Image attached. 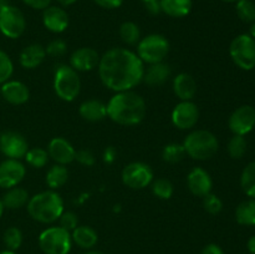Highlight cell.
Instances as JSON below:
<instances>
[{"mask_svg": "<svg viewBox=\"0 0 255 254\" xmlns=\"http://www.w3.org/2000/svg\"><path fill=\"white\" fill-rule=\"evenodd\" d=\"M46 50V55H50V56H54V57H59L65 55L67 50V45L64 40L61 39H56V40H52L51 42L47 44V46L45 47Z\"/></svg>", "mask_w": 255, "mask_h": 254, "instance_id": "cell-40", "label": "cell"}, {"mask_svg": "<svg viewBox=\"0 0 255 254\" xmlns=\"http://www.w3.org/2000/svg\"><path fill=\"white\" fill-rule=\"evenodd\" d=\"M97 67L102 84L115 92L129 91L143 80L144 64L137 54L125 47L105 52Z\"/></svg>", "mask_w": 255, "mask_h": 254, "instance_id": "cell-1", "label": "cell"}, {"mask_svg": "<svg viewBox=\"0 0 255 254\" xmlns=\"http://www.w3.org/2000/svg\"><path fill=\"white\" fill-rule=\"evenodd\" d=\"M106 106L107 117L121 126L141 124L147 112L143 97L132 90L116 92Z\"/></svg>", "mask_w": 255, "mask_h": 254, "instance_id": "cell-2", "label": "cell"}, {"mask_svg": "<svg viewBox=\"0 0 255 254\" xmlns=\"http://www.w3.org/2000/svg\"><path fill=\"white\" fill-rule=\"evenodd\" d=\"M241 186L247 196L255 199V161L247 164L242 172Z\"/></svg>", "mask_w": 255, "mask_h": 254, "instance_id": "cell-29", "label": "cell"}, {"mask_svg": "<svg viewBox=\"0 0 255 254\" xmlns=\"http://www.w3.org/2000/svg\"><path fill=\"white\" fill-rule=\"evenodd\" d=\"M169 76H171V67L162 61L148 65L147 70L144 69L143 81L149 86H161L168 80Z\"/></svg>", "mask_w": 255, "mask_h": 254, "instance_id": "cell-23", "label": "cell"}, {"mask_svg": "<svg viewBox=\"0 0 255 254\" xmlns=\"http://www.w3.org/2000/svg\"><path fill=\"white\" fill-rule=\"evenodd\" d=\"M249 35H251L252 37L255 40V21L252 22V26H251V30H249Z\"/></svg>", "mask_w": 255, "mask_h": 254, "instance_id": "cell-49", "label": "cell"}, {"mask_svg": "<svg viewBox=\"0 0 255 254\" xmlns=\"http://www.w3.org/2000/svg\"><path fill=\"white\" fill-rule=\"evenodd\" d=\"M85 254H105V253H102V252H99V251H89Z\"/></svg>", "mask_w": 255, "mask_h": 254, "instance_id": "cell-53", "label": "cell"}, {"mask_svg": "<svg viewBox=\"0 0 255 254\" xmlns=\"http://www.w3.org/2000/svg\"><path fill=\"white\" fill-rule=\"evenodd\" d=\"M42 24L49 31L54 34L64 32L69 26V14L65 9L55 5H50L46 9L42 10Z\"/></svg>", "mask_w": 255, "mask_h": 254, "instance_id": "cell-17", "label": "cell"}, {"mask_svg": "<svg viewBox=\"0 0 255 254\" xmlns=\"http://www.w3.org/2000/svg\"><path fill=\"white\" fill-rule=\"evenodd\" d=\"M29 151L27 139L20 132L4 131L0 133V152L6 158L21 159Z\"/></svg>", "mask_w": 255, "mask_h": 254, "instance_id": "cell-11", "label": "cell"}, {"mask_svg": "<svg viewBox=\"0 0 255 254\" xmlns=\"http://www.w3.org/2000/svg\"><path fill=\"white\" fill-rule=\"evenodd\" d=\"M247 247H248V251L251 254H255V236L251 237L247 243Z\"/></svg>", "mask_w": 255, "mask_h": 254, "instance_id": "cell-47", "label": "cell"}, {"mask_svg": "<svg viewBox=\"0 0 255 254\" xmlns=\"http://www.w3.org/2000/svg\"><path fill=\"white\" fill-rule=\"evenodd\" d=\"M59 221H60V227H62L64 229L69 231L70 233H71L77 226H79V218H77V214L71 211L62 212Z\"/></svg>", "mask_w": 255, "mask_h": 254, "instance_id": "cell-39", "label": "cell"}, {"mask_svg": "<svg viewBox=\"0 0 255 254\" xmlns=\"http://www.w3.org/2000/svg\"><path fill=\"white\" fill-rule=\"evenodd\" d=\"M247 139L244 136H239V134H234L231 138L228 143V153L232 158L239 159L246 154L247 152Z\"/></svg>", "mask_w": 255, "mask_h": 254, "instance_id": "cell-36", "label": "cell"}, {"mask_svg": "<svg viewBox=\"0 0 255 254\" xmlns=\"http://www.w3.org/2000/svg\"><path fill=\"white\" fill-rule=\"evenodd\" d=\"M12 72H14V64L10 59L9 55L5 51L0 50V85L10 80Z\"/></svg>", "mask_w": 255, "mask_h": 254, "instance_id": "cell-37", "label": "cell"}, {"mask_svg": "<svg viewBox=\"0 0 255 254\" xmlns=\"http://www.w3.org/2000/svg\"><path fill=\"white\" fill-rule=\"evenodd\" d=\"M187 186L192 194L202 197L209 194L213 188V181L208 172L202 167H194L187 176Z\"/></svg>", "mask_w": 255, "mask_h": 254, "instance_id": "cell-15", "label": "cell"}, {"mask_svg": "<svg viewBox=\"0 0 255 254\" xmlns=\"http://www.w3.org/2000/svg\"><path fill=\"white\" fill-rule=\"evenodd\" d=\"M173 91L181 101H192L197 94V82L192 75L181 72L173 79Z\"/></svg>", "mask_w": 255, "mask_h": 254, "instance_id": "cell-20", "label": "cell"}, {"mask_svg": "<svg viewBox=\"0 0 255 254\" xmlns=\"http://www.w3.org/2000/svg\"><path fill=\"white\" fill-rule=\"evenodd\" d=\"M169 51V42L163 35L149 34L137 44V56L143 64L162 62Z\"/></svg>", "mask_w": 255, "mask_h": 254, "instance_id": "cell-6", "label": "cell"}, {"mask_svg": "<svg viewBox=\"0 0 255 254\" xmlns=\"http://www.w3.org/2000/svg\"><path fill=\"white\" fill-rule=\"evenodd\" d=\"M172 124L179 129H191L199 120L198 106L193 101H181L172 111Z\"/></svg>", "mask_w": 255, "mask_h": 254, "instance_id": "cell-13", "label": "cell"}, {"mask_svg": "<svg viewBox=\"0 0 255 254\" xmlns=\"http://www.w3.org/2000/svg\"><path fill=\"white\" fill-rule=\"evenodd\" d=\"M0 254H17L15 251H9V249H5V251L0 252Z\"/></svg>", "mask_w": 255, "mask_h": 254, "instance_id": "cell-51", "label": "cell"}, {"mask_svg": "<svg viewBox=\"0 0 255 254\" xmlns=\"http://www.w3.org/2000/svg\"><path fill=\"white\" fill-rule=\"evenodd\" d=\"M221 1H224V2H237L238 0H221Z\"/></svg>", "mask_w": 255, "mask_h": 254, "instance_id": "cell-54", "label": "cell"}, {"mask_svg": "<svg viewBox=\"0 0 255 254\" xmlns=\"http://www.w3.org/2000/svg\"><path fill=\"white\" fill-rule=\"evenodd\" d=\"M122 182L131 189H143L153 182V171L144 162H132L122 169Z\"/></svg>", "mask_w": 255, "mask_h": 254, "instance_id": "cell-10", "label": "cell"}, {"mask_svg": "<svg viewBox=\"0 0 255 254\" xmlns=\"http://www.w3.org/2000/svg\"><path fill=\"white\" fill-rule=\"evenodd\" d=\"M152 192L159 199H169L174 193V187L171 181L166 178H158L152 182Z\"/></svg>", "mask_w": 255, "mask_h": 254, "instance_id": "cell-34", "label": "cell"}, {"mask_svg": "<svg viewBox=\"0 0 255 254\" xmlns=\"http://www.w3.org/2000/svg\"><path fill=\"white\" fill-rule=\"evenodd\" d=\"M75 159H76L79 163L84 164V166L91 167L95 164V154L92 153L90 149H80V151L76 152V156H75Z\"/></svg>", "mask_w": 255, "mask_h": 254, "instance_id": "cell-41", "label": "cell"}, {"mask_svg": "<svg viewBox=\"0 0 255 254\" xmlns=\"http://www.w3.org/2000/svg\"><path fill=\"white\" fill-rule=\"evenodd\" d=\"M26 208L34 221L50 224L56 222L64 212V201L56 191L49 189L30 197Z\"/></svg>", "mask_w": 255, "mask_h": 254, "instance_id": "cell-3", "label": "cell"}, {"mask_svg": "<svg viewBox=\"0 0 255 254\" xmlns=\"http://www.w3.org/2000/svg\"><path fill=\"white\" fill-rule=\"evenodd\" d=\"M144 6H146L147 11L152 15H158L162 12L161 4H159V0H153V1L144 2Z\"/></svg>", "mask_w": 255, "mask_h": 254, "instance_id": "cell-45", "label": "cell"}, {"mask_svg": "<svg viewBox=\"0 0 255 254\" xmlns=\"http://www.w3.org/2000/svg\"><path fill=\"white\" fill-rule=\"evenodd\" d=\"M2 241H4L5 247L9 251H15L21 247L22 244V233L19 228L16 227H10L6 231L4 232V236H2Z\"/></svg>", "mask_w": 255, "mask_h": 254, "instance_id": "cell-35", "label": "cell"}, {"mask_svg": "<svg viewBox=\"0 0 255 254\" xmlns=\"http://www.w3.org/2000/svg\"><path fill=\"white\" fill-rule=\"evenodd\" d=\"M47 153H49L50 158L54 159L57 164H64V166H66V164L75 161L76 149L64 137H54L49 142Z\"/></svg>", "mask_w": 255, "mask_h": 254, "instance_id": "cell-16", "label": "cell"}, {"mask_svg": "<svg viewBox=\"0 0 255 254\" xmlns=\"http://www.w3.org/2000/svg\"><path fill=\"white\" fill-rule=\"evenodd\" d=\"M39 247L45 254H69L72 247L71 233L62 227H50L39 236Z\"/></svg>", "mask_w": 255, "mask_h": 254, "instance_id": "cell-7", "label": "cell"}, {"mask_svg": "<svg viewBox=\"0 0 255 254\" xmlns=\"http://www.w3.org/2000/svg\"><path fill=\"white\" fill-rule=\"evenodd\" d=\"M99 6L104 9H117L124 4V0H94Z\"/></svg>", "mask_w": 255, "mask_h": 254, "instance_id": "cell-43", "label": "cell"}, {"mask_svg": "<svg viewBox=\"0 0 255 254\" xmlns=\"http://www.w3.org/2000/svg\"><path fill=\"white\" fill-rule=\"evenodd\" d=\"M29 192L21 187H12L9 188L2 196V204L7 209H19L26 206L29 202Z\"/></svg>", "mask_w": 255, "mask_h": 254, "instance_id": "cell-26", "label": "cell"}, {"mask_svg": "<svg viewBox=\"0 0 255 254\" xmlns=\"http://www.w3.org/2000/svg\"><path fill=\"white\" fill-rule=\"evenodd\" d=\"M236 219L242 226H255V199L242 202L236 209Z\"/></svg>", "mask_w": 255, "mask_h": 254, "instance_id": "cell-28", "label": "cell"}, {"mask_svg": "<svg viewBox=\"0 0 255 254\" xmlns=\"http://www.w3.org/2000/svg\"><path fill=\"white\" fill-rule=\"evenodd\" d=\"M24 158L29 166L34 167V168H42L49 162V153H47V149L41 148V147H34V148H29Z\"/></svg>", "mask_w": 255, "mask_h": 254, "instance_id": "cell-31", "label": "cell"}, {"mask_svg": "<svg viewBox=\"0 0 255 254\" xmlns=\"http://www.w3.org/2000/svg\"><path fill=\"white\" fill-rule=\"evenodd\" d=\"M100 55L92 47H80L70 56V66L79 71H91L99 66Z\"/></svg>", "mask_w": 255, "mask_h": 254, "instance_id": "cell-18", "label": "cell"}, {"mask_svg": "<svg viewBox=\"0 0 255 254\" xmlns=\"http://www.w3.org/2000/svg\"><path fill=\"white\" fill-rule=\"evenodd\" d=\"M186 154L197 161H207L218 152L217 137L207 129H196L186 137L183 142Z\"/></svg>", "mask_w": 255, "mask_h": 254, "instance_id": "cell-4", "label": "cell"}, {"mask_svg": "<svg viewBox=\"0 0 255 254\" xmlns=\"http://www.w3.org/2000/svg\"><path fill=\"white\" fill-rule=\"evenodd\" d=\"M4 209H5V207H4V204H2V201L0 199V218H1L2 213H4Z\"/></svg>", "mask_w": 255, "mask_h": 254, "instance_id": "cell-52", "label": "cell"}, {"mask_svg": "<svg viewBox=\"0 0 255 254\" xmlns=\"http://www.w3.org/2000/svg\"><path fill=\"white\" fill-rule=\"evenodd\" d=\"M26 174V168L20 159L6 158L0 163V188L9 189L19 186Z\"/></svg>", "mask_w": 255, "mask_h": 254, "instance_id": "cell-14", "label": "cell"}, {"mask_svg": "<svg viewBox=\"0 0 255 254\" xmlns=\"http://www.w3.org/2000/svg\"><path fill=\"white\" fill-rule=\"evenodd\" d=\"M201 254H224L223 249L218 246V244H207L203 249H202Z\"/></svg>", "mask_w": 255, "mask_h": 254, "instance_id": "cell-46", "label": "cell"}, {"mask_svg": "<svg viewBox=\"0 0 255 254\" xmlns=\"http://www.w3.org/2000/svg\"><path fill=\"white\" fill-rule=\"evenodd\" d=\"M120 36L121 40L127 45L138 44L141 40V31H139L138 25L134 24L133 21H125L120 26Z\"/></svg>", "mask_w": 255, "mask_h": 254, "instance_id": "cell-30", "label": "cell"}, {"mask_svg": "<svg viewBox=\"0 0 255 254\" xmlns=\"http://www.w3.org/2000/svg\"><path fill=\"white\" fill-rule=\"evenodd\" d=\"M0 97H1V94H0Z\"/></svg>", "mask_w": 255, "mask_h": 254, "instance_id": "cell-56", "label": "cell"}, {"mask_svg": "<svg viewBox=\"0 0 255 254\" xmlns=\"http://www.w3.org/2000/svg\"><path fill=\"white\" fill-rule=\"evenodd\" d=\"M46 57V50L40 44H30L20 52L19 62L24 69L32 70L40 66Z\"/></svg>", "mask_w": 255, "mask_h": 254, "instance_id": "cell-21", "label": "cell"}, {"mask_svg": "<svg viewBox=\"0 0 255 254\" xmlns=\"http://www.w3.org/2000/svg\"><path fill=\"white\" fill-rule=\"evenodd\" d=\"M80 116L89 122L102 121L107 117V106L100 100H86L79 107Z\"/></svg>", "mask_w": 255, "mask_h": 254, "instance_id": "cell-22", "label": "cell"}, {"mask_svg": "<svg viewBox=\"0 0 255 254\" xmlns=\"http://www.w3.org/2000/svg\"><path fill=\"white\" fill-rule=\"evenodd\" d=\"M76 1L77 0H57V2H60L62 6H70V5L75 4Z\"/></svg>", "mask_w": 255, "mask_h": 254, "instance_id": "cell-48", "label": "cell"}, {"mask_svg": "<svg viewBox=\"0 0 255 254\" xmlns=\"http://www.w3.org/2000/svg\"><path fill=\"white\" fill-rule=\"evenodd\" d=\"M54 90L62 101L71 102L79 96L81 90L79 72L70 65H60L54 74Z\"/></svg>", "mask_w": 255, "mask_h": 254, "instance_id": "cell-5", "label": "cell"}, {"mask_svg": "<svg viewBox=\"0 0 255 254\" xmlns=\"http://www.w3.org/2000/svg\"><path fill=\"white\" fill-rule=\"evenodd\" d=\"M229 54L234 64L242 70H253L255 67V40L249 34L238 35L231 42Z\"/></svg>", "mask_w": 255, "mask_h": 254, "instance_id": "cell-8", "label": "cell"}, {"mask_svg": "<svg viewBox=\"0 0 255 254\" xmlns=\"http://www.w3.org/2000/svg\"><path fill=\"white\" fill-rule=\"evenodd\" d=\"M203 207L209 214H218L223 209V202L217 194H213L211 192L203 197Z\"/></svg>", "mask_w": 255, "mask_h": 254, "instance_id": "cell-38", "label": "cell"}, {"mask_svg": "<svg viewBox=\"0 0 255 254\" xmlns=\"http://www.w3.org/2000/svg\"><path fill=\"white\" fill-rule=\"evenodd\" d=\"M236 10L237 15L242 21L248 22V24L255 21V4L252 0H238Z\"/></svg>", "mask_w": 255, "mask_h": 254, "instance_id": "cell-33", "label": "cell"}, {"mask_svg": "<svg viewBox=\"0 0 255 254\" xmlns=\"http://www.w3.org/2000/svg\"><path fill=\"white\" fill-rule=\"evenodd\" d=\"M26 29V20L19 7L14 5L0 9V32L7 39H19Z\"/></svg>", "mask_w": 255, "mask_h": 254, "instance_id": "cell-9", "label": "cell"}, {"mask_svg": "<svg viewBox=\"0 0 255 254\" xmlns=\"http://www.w3.org/2000/svg\"><path fill=\"white\" fill-rule=\"evenodd\" d=\"M186 156V149L183 143H168L163 147L162 158L168 163H178Z\"/></svg>", "mask_w": 255, "mask_h": 254, "instance_id": "cell-32", "label": "cell"}, {"mask_svg": "<svg viewBox=\"0 0 255 254\" xmlns=\"http://www.w3.org/2000/svg\"><path fill=\"white\" fill-rule=\"evenodd\" d=\"M141 1H143V2H148V1H153V0H141Z\"/></svg>", "mask_w": 255, "mask_h": 254, "instance_id": "cell-55", "label": "cell"}, {"mask_svg": "<svg viewBox=\"0 0 255 254\" xmlns=\"http://www.w3.org/2000/svg\"><path fill=\"white\" fill-rule=\"evenodd\" d=\"M24 4H26L27 6L32 7V9L36 10H44L47 6H50L51 4V0H22Z\"/></svg>", "mask_w": 255, "mask_h": 254, "instance_id": "cell-42", "label": "cell"}, {"mask_svg": "<svg viewBox=\"0 0 255 254\" xmlns=\"http://www.w3.org/2000/svg\"><path fill=\"white\" fill-rule=\"evenodd\" d=\"M1 97L11 105H24L29 101L30 91L26 85L16 80H7L0 87Z\"/></svg>", "mask_w": 255, "mask_h": 254, "instance_id": "cell-19", "label": "cell"}, {"mask_svg": "<svg viewBox=\"0 0 255 254\" xmlns=\"http://www.w3.org/2000/svg\"><path fill=\"white\" fill-rule=\"evenodd\" d=\"M117 157V151L115 149V147L110 146L105 149L104 152V162L107 164H112L115 161H116Z\"/></svg>", "mask_w": 255, "mask_h": 254, "instance_id": "cell-44", "label": "cell"}, {"mask_svg": "<svg viewBox=\"0 0 255 254\" xmlns=\"http://www.w3.org/2000/svg\"><path fill=\"white\" fill-rule=\"evenodd\" d=\"M162 12L171 17H184L191 12L192 0H159Z\"/></svg>", "mask_w": 255, "mask_h": 254, "instance_id": "cell-25", "label": "cell"}, {"mask_svg": "<svg viewBox=\"0 0 255 254\" xmlns=\"http://www.w3.org/2000/svg\"><path fill=\"white\" fill-rule=\"evenodd\" d=\"M69 179V169L64 164H55L50 167L46 173V184L50 189H57L65 186V183Z\"/></svg>", "mask_w": 255, "mask_h": 254, "instance_id": "cell-27", "label": "cell"}, {"mask_svg": "<svg viewBox=\"0 0 255 254\" xmlns=\"http://www.w3.org/2000/svg\"><path fill=\"white\" fill-rule=\"evenodd\" d=\"M229 129L234 134L246 136L255 127V109L251 105L238 107L228 120Z\"/></svg>", "mask_w": 255, "mask_h": 254, "instance_id": "cell-12", "label": "cell"}, {"mask_svg": "<svg viewBox=\"0 0 255 254\" xmlns=\"http://www.w3.org/2000/svg\"><path fill=\"white\" fill-rule=\"evenodd\" d=\"M72 243L77 244L82 249L94 248L99 241L97 232L90 226H77L71 232Z\"/></svg>", "mask_w": 255, "mask_h": 254, "instance_id": "cell-24", "label": "cell"}, {"mask_svg": "<svg viewBox=\"0 0 255 254\" xmlns=\"http://www.w3.org/2000/svg\"><path fill=\"white\" fill-rule=\"evenodd\" d=\"M7 5H10L9 0H0V9H2V7L7 6Z\"/></svg>", "mask_w": 255, "mask_h": 254, "instance_id": "cell-50", "label": "cell"}]
</instances>
